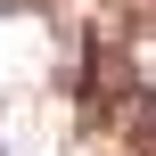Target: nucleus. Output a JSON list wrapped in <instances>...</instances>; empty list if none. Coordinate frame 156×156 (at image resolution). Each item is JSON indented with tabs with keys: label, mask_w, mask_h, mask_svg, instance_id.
<instances>
[{
	"label": "nucleus",
	"mask_w": 156,
	"mask_h": 156,
	"mask_svg": "<svg viewBox=\"0 0 156 156\" xmlns=\"http://www.w3.org/2000/svg\"><path fill=\"white\" fill-rule=\"evenodd\" d=\"M0 156H8V148H0Z\"/></svg>",
	"instance_id": "1"
}]
</instances>
